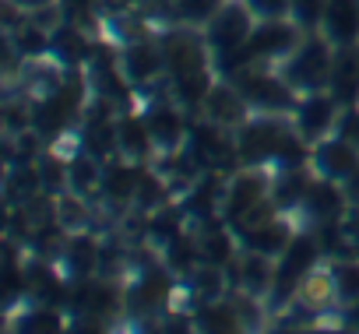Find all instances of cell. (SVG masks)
Wrapping results in <instances>:
<instances>
[{
    "instance_id": "cell-1",
    "label": "cell",
    "mask_w": 359,
    "mask_h": 334,
    "mask_svg": "<svg viewBox=\"0 0 359 334\" xmlns=\"http://www.w3.org/2000/svg\"><path fill=\"white\" fill-rule=\"evenodd\" d=\"M208 39H212V46H215L219 53H226V57L236 53V50H243L247 39H250V18H247V11H243V8H226V11L215 18Z\"/></svg>"
},
{
    "instance_id": "cell-2",
    "label": "cell",
    "mask_w": 359,
    "mask_h": 334,
    "mask_svg": "<svg viewBox=\"0 0 359 334\" xmlns=\"http://www.w3.org/2000/svg\"><path fill=\"white\" fill-rule=\"evenodd\" d=\"M327 71H334V67L327 64V50H324L320 43H310V46H303L299 57L285 67V78H289L292 85H299V88H320V85L327 81Z\"/></svg>"
},
{
    "instance_id": "cell-3",
    "label": "cell",
    "mask_w": 359,
    "mask_h": 334,
    "mask_svg": "<svg viewBox=\"0 0 359 334\" xmlns=\"http://www.w3.org/2000/svg\"><path fill=\"white\" fill-rule=\"evenodd\" d=\"M289 46H292V29H289V25H264V29H257V32L247 39L243 50L229 53V64L236 67V64H247V60H254V57L282 53V50H289Z\"/></svg>"
},
{
    "instance_id": "cell-4",
    "label": "cell",
    "mask_w": 359,
    "mask_h": 334,
    "mask_svg": "<svg viewBox=\"0 0 359 334\" xmlns=\"http://www.w3.org/2000/svg\"><path fill=\"white\" fill-rule=\"evenodd\" d=\"M324 25H327L331 43L348 46L359 36V4H355V0H327Z\"/></svg>"
},
{
    "instance_id": "cell-5",
    "label": "cell",
    "mask_w": 359,
    "mask_h": 334,
    "mask_svg": "<svg viewBox=\"0 0 359 334\" xmlns=\"http://www.w3.org/2000/svg\"><path fill=\"white\" fill-rule=\"evenodd\" d=\"M282 141H285L282 127H278V123H271V120H264V123H254V127H247V130H243L240 155H243L247 162H261V158L275 155Z\"/></svg>"
},
{
    "instance_id": "cell-6",
    "label": "cell",
    "mask_w": 359,
    "mask_h": 334,
    "mask_svg": "<svg viewBox=\"0 0 359 334\" xmlns=\"http://www.w3.org/2000/svg\"><path fill=\"white\" fill-rule=\"evenodd\" d=\"M317 165L320 173L338 180V176H352L355 173V155H352V144L341 137V141H327L317 148Z\"/></svg>"
},
{
    "instance_id": "cell-7",
    "label": "cell",
    "mask_w": 359,
    "mask_h": 334,
    "mask_svg": "<svg viewBox=\"0 0 359 334\" xmlns=\"http://www.w3.org/2000/svg\"><path fill=\"white\" fill-rule=\"evenodd\" d=\"M165 64L176 71V78L194 74V71H201V46L187 36H176L165 43Z\"/></svg>"
},
{
    "instance_id": "cell-8",
    "label": "cell",
    "mask_w": 359,
    "mask_h": 334,
    "mask_svg": "<svg viewBox=\"0 0 359 334\" xmlns=\"http://www.w3.org/2000/svg\"><path fill=\"white\" fill-rule=\"evenodd\" d=\"M313 253H317V246H313L310 236H306V239H296V243L285 250V260H282V267H278V288H289V285L310 267Z\"/></svg>"
},
{
    "instance_id": "cell-9",
    "label": "cell",
    "mask_w": 359,
    "mask_h": 334,
    "mask_svg": "<svg viewBox=\"0 0 359 334\" xmlns=\"http://www.w3.org/2000/svg\"><path fill=\"white\" fill-rule=\"evenodd\" d=\"M331 85H334V99L338 102H355L359 99V60L355 57H338L334 64V74H331Z\"/></svg>"
},
{
    "instance_id": "cell-10",
    "label": "cell",
    "mask_w": 359,
    "mask_h": 334,
    "mask_svg": "<svg viewBox=\"0 0 359 334\" xmlns=\"http://www.w3.org/2000/svg\"><path fill=\"white\" fill-rule=\"evenodd\" d=\"M303 201H306L310 215H317V218H334V215L341 211V197H338V190H334L331 183H317V187H310Z\"/></svg>"
},
{
    "instance_id": "cell-11",
    "label": "cell",
    "mask_w": 359,
    "mask_h": 334,
    "mask_svg": "<svg viewBox=\"0 0 359 334\" xmlns=\"http://www.w3.org/2000/svg\"><path fill=\"white\" fill-rule=\"evenodd\" d=\"M327 123H331V102H327V99H310V102L299 109V127H303V134L317 137Z\"/></svg>"
},
{
    "instance_id": "cell-12",
    "label": "cell",
    "mask_w": 359,
    "mask_h": 334,
    "mask_svg": "<svg viewBox=\"0 0 359 334\" xmlns=\"http://www.w3.org/2000/svg\"><path fill=\"white\" fill-rule=\"evenodd\" d=\"M148 134L158 141V144H176L180 141V116L176 113H169V109H155L151 116H148Z\"/></svg>"
},
{
    "instance_id": "cell-13",
    "label": "cell",
    "mask_w": 359,
    "mask_h": 334,
    "mask_svg": "<svg viewBox=\"0 0 359 334\" xmlns=\"http://www.w3.org/2000/svg\"><path fill=\"white\" fill-rule=\"evenodd\" d=\"M247 95H250L254 102H261V106H289V92H285L278 81H271V78H254V81H247Z\"/></svg>"
},
{
    "instance_id": "cell-14",
    "label": "cell",
    "mask_w": 359,
    "mask_h": 334,
    "mask_svg": "<svg viewBox=\"0 0 359 334\" xmlns=\"http://www.w3.org/2000/svg\"><path fill=\"white\" fill-rule=\"evenodd\" d=\"M285 225H257L254 229V236H250V246H257L261 253H275V250H282L285 246Z\"/></svg>"
},
{
    "instance_id": "cell-15",
    "label": "cell",
    "mask_w": 359,
    "mask_h": 334,
    "mask_svg": "<svg viewBox=\"0 0 359 334\" xmlns=\"http://www.w3.org/2000/svg\"><path fill=\"white\" fill-rule=\"evenodd\" d=\"M257 194H261V183H257V180H240V183H236V194H233V201H229V215H233V218H243V215L254 208Z\"/></svg>"
},
{
    "instance_id": "cell-16",
    "label": "cell",
    "mask_w": 359,
    "mask_h": 334,
    "mask_svg": "<svg viewBox=\"0 0 359 334\" xmlns=\"http://www.w3.org/2000/svg\"><path fill=\"white\" fill-rule=\"evenodd\" d=\"M334 288L345 302L359 299V264H338L334 267Z\"/></svg>"
},
{
    "instance_id": "cell-17",
    "label": "cell",
    "mask_w": 359,
    "mask_h": 334,
    "mask_svg": "<svg viewBox=\"0 0 359 334\" xmlns=\"http://www.w3.org/2000/svg\"><path fill=\"white\" fill-rule=\"evenodd\" d=\"M71 271L74 274H88L92 271V264H95V246L88 243V239H78L74 246H71Z\"/></svg>"
},
{
    "instance_id": "cell-18",
    "label": "cell",
    "mask_w": 359,
    "mask_h": 334,
    "mask_svg": "<svg viewBox=\"0 0 359 334\" xmlns=\"http://www.w3.org/2000/svg\"><path fill=\"white\" fill-rule=\"evenodd\" d=\"M212 113L219 120H240L243 116V106L236 102V95L229 92H212Z\"/></svg>"
},
{
    "instance_id": "cell-19",
    "label": "cell",
    "mask_w": 359,
    "mask_h": 334,
    "mask_svg": "<svg viewBox=\"0 0 359 334\" xmlns=\"http://www.w3.org/2000/svg\"><path fill=\"white\" fill-rule=\"evenodd\" d=\"M306 190H310V183H306L299 173H289V176L282 180V187H278V201H282V204H292V201L306 197Z\"/></svg>"
},
{
    "instance_id": "cell-20",
    "label": "cell",
    "mask_w": 359,
    "mask_h": 334,
    "mask_svg": "<svg viewBox=\"0 0 359 334\" xmlns=\"http://www.w3.org/2000/svg\"><path fill=\"white\" fill-rule=\"evenodd\" d=\"M292 11L303 25H313L317 18H324L327 11V0H292Z\"/></svg>"
},
{
    "instance_id": "cell-21",
    "label": "cell",
    "mask_w": 359,
    "mask_h": 334,
    "mask_svg": "<svg viewBox=\"0 0 359 334\" xmlns=\"http://www.w3.org/2000/svg\"><path fill=\"white\" fill-rule=\"evenodd\" d=\"M176 81H180V92H184V99H191V102H198V99L208 92V78H205V71L184 74V78H176Z\"/></svg>"
},
{
    "instance_id": "cell-22",
    "label": "cell",
    "mask_w": 359,
    "mask_h": 334,
    "mask_svg": "<svg viewBox=\"0 0 359 334\" xmlns=\"http://www.w3.org/2000/svg\"><path fill=\"white\" fill-rule=\"evenodd\" d=\"M176 4H180V15L184 18H198V22L219 11V0H176Z\"/></svg>"
},
{
    "instance_id": "cell-23",
    "label": "cell",
    "mask_w": 359,
    "mask_h": 334,
    "mask_svg": "<svg viewBox=\"0 0 359 334\" xmlns=\"http://www.w3.org/2000/svg\"><path fill=\"white\" fill-rule=\"evenodd\" d=\"M127 64H130V74L134 78H148L155 71V53L151 50H130Z\"/></svg>"
},
{
    "instance_id": "cell-24",
    "label": "cell",
    "mask_w": 359,
    "mask_h": 334,
    "mask_svg": "<svg viewBox=\"0 0 359 334\" xmlns=\"http://www.w3.org/2000/svg\"><path fill=\"white\" fill-rule=\"evenodd\" d=\"M243 281H247L250 288H264V281H268V264H264V257H250V260L243 264Z\"/></svg>"
},
{
    "instance_id": "cell-25",
    "label": "cell",
    "mask_w": 359,
    "mask_h": 334,
    "mask_svg": "<svg viewBox=\"0 0 359 334\" xmlns=\"http://www.w3.org/2000/svg\"><path fill=\"white\" fill-rule=\"evenodd\" d=\"M201 323L212 327V330H222V327L229 330V327H236V316H233L226 306H215V309H205V313H201Z\"/></svg>"
},
{
    "instance_id": "cell-26",
    "label": "cell",
    "mask_w": 359,
    "mask_h": 334,
    "mask_svg": "<svg viewBox=\"0 0 359 334\" xmlns=\"http://www.w3.org/2000/svg\"><path fill=\"white\" fill-rule=\"evenodd\" d=\"M144 134H148V123L141 127V123H123L120 127V141H123V148H130V151H141L144 148Z\"/></svg>"
},
{
    "instance_id": "cell-27",
    "label": "cell",
    "mask_w": 359,
    "mask_h": 334,
    "mask_svg": "<svg viewBox=\"0 0 359 334\" xmlns=\"http://www.w3.org/2000/svg\"><path fill=\"white\" fill-rule=\"evenodd\" d=\"M60 327V316L50 313V309H39L32 316H25V330H57Z\"/></svg>"
},
{
    "instance_id": "cell-28",
    "label": "cell",
    "mask_w": 359,
    "mask_h": 334,
    "mask_svg": "<svg viewBox=\"0 0 359 334\" xmlns=\"http://www.w3.org/2000/svg\"><path fill=\"white\" fill-rule=\"evenodd\" d=\"M275 155H278V162H282V165H289V169H296V165L303 162V148H299L292 137H285V141L278 144V151H275Z\"/></svg>"
},
{
    "instance_id": "cell-29",
    "label": "cell",
    "mask_w": 359,
    "mask_h": 334,
    "mask_svg": "<svg viewBox=\"0 0 359 334\" xmlns=\"http://www.w3.org/2000/svg\"><path fill=\"white\" fill-rule=\"evenodd\" d=\"M134 173H127V169H116L113 176H109V194H116V197H127L130 190H134Z\"/></svg>"
},
{
    "instance_id": "cell-30",
    "label": "cell",
    "mask_w": 359,
    "mask_h": 334,
    "mask_svg": "<svg viewBox=\"0 0 359 334\" xmlns=\"http://www.w3.org/2000/svg\"><path fill=\"white\" fill-rule=\"evenodd\" d=\"M71 176H74V187L85 190V187H92V180H95V165L85 162V158H78V162H74V169H71Z\"/></svg>"
},
{
    "instance_id": "cell-31",
    "label": "cell",
    "mask_w": 359,
    "mask_h": 334,
    "mask_svg": "<svg viewBox=\"0 0 359 334\" xmlns=\"http://www.w3.org/2000/svg\"><path fill=\"white\" fill-rule=\"evenodd\" d=\"M338 127H341V137L348 144H359V113H345Z\"/></svg>"
},
{
    "instance_id": "cell-32",
    "label": "cell",
    "mask_w": 359,
    "mask_h": 334,
    "mask_svg": "<svg viewBox=\"0 0 359 334\" xmlns=\"http://www.w3.org/2000/svg\"><path fill=\"white\" fill-rule=\"evenodd\" d=\"M22 39H25L22 46H25L29 53H39V50H43V36H39L36 29H25V32H22Z\"/></svg>"
},
{
    "instance_id": "cell-33",
    "label": "cell",
    "mask_w": 359,
    "mask_h": 334,
    "mask_svg": "<svg viewBox=\"0 0 359 334\" xmlns=\"http://www.w3.org/2000/svg\"><path fill=\"white\" fill-rule=\"evenodd\" d=\"M226 253H229V243H222V239L215 236V239L208 243V257H212V260H222Z\"/></svg>"
},
{
    "instance_id": "cell-34",
    "label": "cell",
    "mask_w": 359,
    "mask_h": 334,
    "mask_svg": "<svg viewBox=\"0 0 359 334\" xmlns=\"http://www.w3.org/2000/svg\"><path fill=\"white\" fill-rule=\"evenodd\" d=\"M254 8L268 11V15H278L282 11V0H254Z\"/></svg>"
},
{
    "instance_id": "cell-35",
    "label": "cell",
    "mask_w": 359,
    "mask_h": 334,
    "mask_svg": "<svg viewBox=\"0 0 359 334\" xmlns=\"http://www.w3.org/2000/svg\"><path fill=\"white\" fill-rule=\"evenodd\" d=\"M348 323H355V327H359V306H355V309L348 313Z\"/></svg>"
},
{
    "instance_id": "cell-36",
    "label": "cell",
    "mask_w": 359,
    "mask_h": 334,
    "mask_svg": "<svg viewBox=\"0 0 359 334\" xmlns=\"http://www.w3.org/2000/svg\"><path fill=\"white\" fill-rule=\"evenodd\" d=\"M22 4H43V0H22Z\"/></svg>"
}]
</instances>
